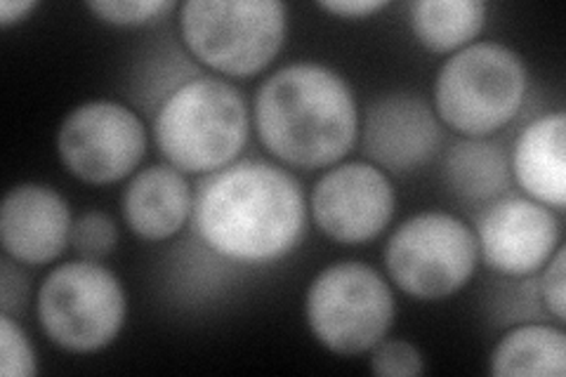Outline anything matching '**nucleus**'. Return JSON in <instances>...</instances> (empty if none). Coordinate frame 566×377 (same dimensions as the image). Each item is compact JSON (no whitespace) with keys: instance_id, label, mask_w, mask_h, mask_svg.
I'll use <instances>...</instances> for the list:
<instances>
[{"instance_id":"f257e3e1","label":"nucleus","mask_w":566,"mask_h":377,"mask_svg":"<svg viewBox=\"0 0 566 377\" xmlns=\"http://www.w3.org/2000/svg\"><path fill=\"white\" fill-rule=\"evenodd\" d=\"M191 218L212 253L239 264H270L303 239L307 199L281 166L239 160L203 179Z\"/></svg>"},{"instance_id":"f03ea898","label":"nucleus","mask_w":566,"mask_h":377,"mask_svg":"<svg viewBox=\"0 0 566 377\" xmlns=\"http://www.w3.org/2000/svg\"><path fill=\"white\" fill-rule=\"evenodd\" d=\"M260 142L291 168L335 166L359 135V112L347 81L324 64L283 66L255 95Z\"/></svg>"},{"instance_id":"7ed1b4c3","label":"nucleus","mask_w":566,"mask_h":377,"mask_svg":"<svg viewBox=\"0 0 566 377\" xmlns=\"http://www.w3.org/2000/svg\"><path fill=\"white\" fill-rule=\"evenodd\" d=\"M251 130V114L239 90L220 78L180 85L156 114L154 137L172 168L212 175L232 166Z\"/></svg>"},{"instance_id":"20e7f679","label":"nucleus","mask_w":566,"mask_h":377,"mask_svg":"<svg viewBox=\"0 0 566 377\" xmlns=\"http://www.w3.org/2000/svg\"><path fill=\"white\" fill-rule=\"evenodd\" d=\"M189 52L224 76L251 78L286 43L289 8L276 0H189L180 8Z\"/></svg>"},{"instance_id":"39448f33","label":"nucleus","mask_w":566,"mask_h":377,"mask_svg":"<svg viewBox=\"0 0 566 377\" xmlns=\"http://www.w3.org/2000/svg\"><path fill=\"white\" fill-rule=\"evenodd\" d=\"M526 97V66L501 43H472L439 69L437 116L465 137H486L517 116Z\"/></svg>"},{"instance_id":"423d86ee","label":"nucleus","mask_w":566,"mask_h":377,"mask_svg":"<svg viewBox=\"0 0 566 377\" xmlns=\"http://www.w3.org/2000/svg\"><path fill=\"white\" fill-rule=\"evenodd\" d=\"M305 316L328 352L357 356L385 339L395 321V295L374 266L335 262L310 283Z\"/></svg>"},{"instance_id":"0eeeda50","label":"nucleus","mask_w":566,"mask_h":377,"mask_svg":"<svg viewBox=\"0 0 566 377\" xmlns=\"http://www.w3.org/2000/svg\"><path fill=\"white\" fill-rule=\"evenodd\" d=\"M128 302L118 276L99 262H66L45 276L39 318L57 347L91 354L109 347L126 323Z\"/></svg>"},{"instance_id":"6e6552de","label":"nucleus","mask_w":566,"mask_h":377,"mask_svg":"<svg viewBox=\"0 0 566 377\" xmlns=\"http://www.w3.org/2000/svg\"><path fill=\"white\" fill-rule=\"evenodd\" d=\"M480 245L474 231L449 212H420L397 227L385 266L397 289L418 300H444L472 279Z\"/></svg>"},{"instance_id":"1a4fd4ad","label":"nucleus","mask_w":566,"mask_h":377,"mask_svg":"<svg viewBox=\"0 0 566 377\" xmlns=\"http://www.w3.org/2000/svg\"><path fill=\"white\" fill-rule=\"evenodd\" d=\"M64 168L87 185H114L133 175L147 151V128L126 104L97 100L76 106L57 135Z\"/></svg>"},{"instance_id":"9d476101","label":"nucleus","mask_w":566,"mask_h":377,"mask_svg":"<svg viewBox=\"0 0 566 377\" xmlns=\"http://www.w3.org/2000/svg\"><path fill=\"white\" fill-rule=\"evenodd\" d=\"M395 189L385 170L364 160L343 164L318 179L312 218L328 239L359 245L378 239L395 214Z\"/></svg>"},{"instance_id":"9b49d317","label":"nucleus","mask_w":566,"mask_h":377,"mask_svg":"<svg viewBox=\"0 0 566 377\" xmlns=\"http://www.w3.org/2000/svg\"><path fill=\"white\" fill-rule=\"evenodd\" d=\"M476 245L489 269L503 276L541 272L559 248L557 214L534 199H501L476 222Z\"/></svg>"},{"instance_id":"f8f14e48","label":"nucleus","mask_w":566,"mask_h":377,"mask_svg":"<svg viewBox=\"0 0 566 377\" xmlns=\"http://www.w3.org/2000/svg\"><path fill=\"white\" fill-rule=\"evenodd\" d=\"M361 142L370 164L380 170L411 172L439 151V116L416 95H385L368 106Z\"/></svg>"},{"instance_id":"ddd939ff","label":"nucleus","mask_w":566,"mask_h":377,"mask_svg":"<svg viewBox=\"0 0 566 377\" xmlns=\"http://www.w3.org/2000/svg\"><path fill=\"white\" fill-rule=\"evenodd\" d=\"M71 210L62 193L27 182L8 191L0 208V243L20 264L41 266L57 260L71 245Z\"/></svg>"},{"instance_id":"4468645a","label":"nucleus","mask_w":566,"mask_h":377,"mask_svg":"<svg viewBox=\"0 0 566 377\" xmlns=\"http://www.w3.org/2000/svg\"><path fill=\"white\" fill-rule=\"evenodd\" d=\"M193 212L185 172L166 166L139 170L123 193V218L145 241H166L182 231Z\"/></svg>"},{"instance_id":"2eb2a0df","label":"nucleus","mask_w":566,"mask_h":377,"mask_svg":"<svg viewBox=\"0 0 566 377\" xmlns=\"http://www.w3.org/2000/svg\"><path fill=\"white\" fill-rule=\"evenodd\" d=\"M566 118L562 112L528 123L512 151V172L517 185L547 208L566 206Z\"/></svg>"},{"instance_id":"dca6fc26","label":"nucleus","mask_w":566,"mask_h":377,"mask_svg":"<svg viewBox=\"0 0 566 377\" xmlns=\"http://www.w3.org/2000/svg\"><path fill=\"white\" fill-rule=\"evenodd\" d=\"M409 22L420 45L434 55H453L482 33L486 6L482 0H420L411 6Z\"/></svg>"},{"instance_id":"f3484780","label":"nucleus","mask_w":566,"mask_h":377,"mask_svg":"<svg viewBox=\"0 0 566 377\" xmlns=\"http://www.w3.org/2000/svg\"><path fill=\"white\" fill-rule=\"evenodd\" d=\"M491 373L499 377H564L566 335L551 326L510 331L491 354Z\"/></svg>"},{"instance_id":"a211bd4d","label":"nucleus","mask_w":566,"mask_h":377,"mask_svg":"<svg viewBox=\"0 0 566 377\" xmlns=\"http://www.w3.org/2000/svg\"><path fill=\"white\" fill-rule=\"evenodd\" d=\"M447 179L451 191L463 201L484 203L499 199L510 185V158L495 142L472 137L451 149Z\"/></svg>"},{"instance_id":"6ab92c4d","label":"nucleus","mask_w":566,"mask_h":377,"mask_svg":"<svg viewBox=\"0 0 566 377\" xmlns=\"http://www.w3.org/2000/svg\"><path fill=\"white\" fill-rule=\"evenodd\" d=\"M118 243V229L112 214L102 210H91L71 227V248L76 250L81 260L99 262L109 258Z\"/></svg>"},{"instance_id":"aec40b11","label":"nucleus","mask_w":566,"mask_h":377,"mask_svg":"<svg viewBox=\"0 0 566 377\" xmlns=\"http://www.w3.org/2000/svg\"><path fill=\"white\" fill-rule=\"evenodd\" d=\"M172 8L175 3L170 0H95V3H87V10L99 17L104 24L126 29L164 20Z\"/></svg>"},{"instance_id":"412c9836","label":"nucleus","mask_w":566,"mask_h":377,"mask_svg":"<svg viewBox=\"0 0 566 377\" xmlns=\"http://www.w3.org/2000/svg\"><path fill=\"white\" fill-rule=\"evenodd\" d=\"M0 373L6 377H31L39 373L29 337L10 314H0Z\"/></svg>"},{"instance_id":"4be33fe9","label":"nucleus","mask_w":566,"mask_h":377,"mask_svg":"<svg viewBox=\"0 0 566 377\" xmlns=\"http://www.w3.org/2000/svg\"><path fill=\"white\" fill-rule=\"evenodd\" d=\"M370 373L380 377H416L424 373V358L406 339H380L370 349Z\"/></svg>"},{"instance_id":"5701e85b","label":"nucleus","mask_w":566,"mask_h":377,"mask_svg":"<svg viewBox=\"0 0 566 377\" xmlns=\"http://www.w3.org/2000/svg\"><path fill=\"white\" fill-rule=\"evenodd\" d=\"M564 248L559 245L555 250V255L547 260V264L543 266V300L545 307L551 312L559 323L566 316V276H564Z\"/></svg>"},{"instance_id":"b1692460","label":"nucleus","mask_w":566,"mask_h":377,"mask_svg":"<svg viewBox=\"0 0 566 377\" xmlns=\"http://www.w3.org/2000/svg\"><path fill=\"white\" fill-rule=\"evenodd\" d=\"M12 258H3L0 262V304H3V314H17L24 310L27 297H29V283L22 274V269L17 266Z\"/></svg>"},{"instance_id":"393cba45","label":"nucleus","mask_w":566,"mask_h":377,"mask_svg":"<svg viewBox=\"0 0 566 377\" xmlns=\"http://www.w3.org/2000/svg\"><path fill=\"white\" fill-rule=\"evenodd\" d=\"M387 6V0H326V3H318V8L335 17H345V20H366V17L385 10Z\"/></svg>"},{"instance_id":"a878e982","label":"nucleus","mask_w":566,"mask_h":377,"mask_svg":"<svg viewBox=\"0 0 566 377\" xmlns=\"http://www.w3.org/2000/svg\"><path fill=\"white\" fill-rule=\"evenodd\" d=\"M35 8L39 3H33V0H6V3H0V27L10 29L24 22Z\"/></svg>"}]
</instances>
